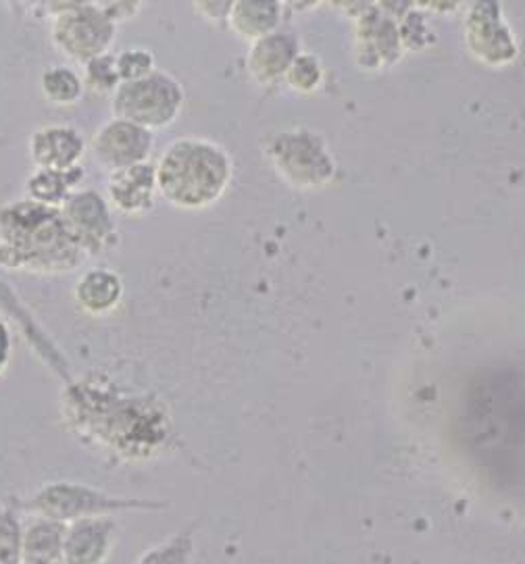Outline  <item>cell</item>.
<instances>
[{"instance_id": "obj_9", "label": "cell", "mask_w": 525, "mask_h": 564, "mask_svg": "<svg viewBox=\"0 0 525 564\" xmlns=\"http://www.w3.org/2000/svg\"><path fill=\"white\" fill-rule=\"evenodd\" d=\"M469 51L488 65H505L517 55V44L501 18L499 2H475L465 21Z\"/></svg>"}, {"instance_id": "obj_23", "label": "cell", "mask_w": 525, "mask_h": 564, "mask_svg": "<svg viewBox=\"0 0 525 564\" xmlns=\"http://www.w3.org/2000/svg\"><path fill=\"white\" fill-rule=\"evenodd\" d=\"M23 523L11 508H0V564H21Z\"/></svg>"}, {"instance_id": "obj_24", "label": "cell", "mask_w": 525, "mask_h": 564, "mask_svg": "<svg viewBox=\"0 0 525 564\" xmlns=\"http://www.w3.org/2000/svg\"><path fill=\"white\" fill-rule=\"evenodd\" d=\"M115 67H117V76L121 79V84L142 79V77L157 72L154 55L150 53L149 48H142V46H131V48H124L121 53H117Z\"/></svg>"}, {"instance_id": "obj_27", "label": "cell", "mask_w": 525, "mask_h": 564, "mask_svg": "<svg viewBox=\"0 0 525 564\" xmlns=\"http://www.w3.org/2000/svg\"><path fill=\"white\" fill-rule=\"evenodd\" d=\"M11 358H13V336H11L9 323L0 317V377L9 369Z\"/></svg>"}, {"instance_id": "obj_25", "label": "cell", "mask_w": 525, "mask_h": 564, "mask_svg": "<svg viewBox=\"0 0 525 564\" xmlns=\"http://www.w3.org/2000/svg\"><path fill=\"white\" fill-rule=\"evenodd\" d=\"M96 2H98V7L103 9V13H105L115 25L133 20V18L144 9V2H136V0H96Z\"/></svg>"}, {"instance_id": "obj_12", "label": "cell", "mask_w": 525, "mask_h": 564, "mask_svg": "<svg viewBox=\"0 0 525 564\" xmlns=\"http://www.w3.org/2000/svg\"><path fill=\"white\" fill-rule=\"evenodd\" d=\"M113 517L84 519L65 525L63 561L65 564H107L115 547Z\"/></svg>"}, {"instance_id": "obj_8", "label": "cell", "mask_w": 525, "mask_h": 564, "mask_svg": "<svg viewBox=\"0 0 525 564\" xmlns=\"http://www.w3.org/2000/svg\"><path fill=\"white\" fill-rule=\"evenodd\" d=\"M152 149L154 133L119 117H111L105 123H100L90 140L94 161L107 173L147 163L150 161Z\"/></svg>"}, {"instance_id": "obj_4", "label": "cell", "mask_w": 525, "mask_h": 564, "mask_svg": "<svg viewBox=\"0 0 525 564\" xmlns=\"http://www.w3.org/2000/svg\"><path fill=\"white\" fill-rule=\"evenodd\" d=\"M44 9L53 18L51 42L58 55L86 65L111 53L117 25L103 13L96 0L49 2Z\"/></svg>"}, {"instance_id": "obj_17", "label": "cell", "mask_w": 525, "mask_h": 564, "mask_svg": "<svg viewBox=\"0 0 525 564\" xmlns=\"http://www.w3.org/2000/svg\"><path fill=\"white\" fill-rule=\"evenodd\" d=\"M63 538L65 525L44 517H32V521L23 525L21 564H65Z\"/></svg>"}, {"instance_id": "obj_18", "label": "cell", "mask_w": 525, "mask_h": 564, "mask_svg": "<svg viewBox=\"0 0 525 564\" xmlns=\"http://www.w3.org/2000/svg\"><path fill=\"white\" fill-rule=\"evenodd\" d=\"M367 55H374L372 63H390L398 57V30L386 15L367 13L358 32Z\"/></svg>"}, {"instance_id": "obj_10", "label": "cell", "mask_w": 525, "mask_h": 564, "mask_svg": "<svg viewBox=\"0 0 525 564\" xmlns=\"http://www.w3.org/2000/svg\"><path fill=\"white\" fill-rule=\"evenodd\" d=\"M159 198L154 163H140L115 171L107 177V200L115 213L140 217L150 213Z\"/></svg>"}, {"instance_id": "obj_3", "label": "cell", "mask_w": 525, "mask_h": 564, "mask_svg": "<svg viewBox=\"0 0 525 564\" xmlns=\"http://www.w3.org/2000/svg\"><path fill=\"white\" fill-rule=\"evenodd\" d=\"M169 505L154 498L115 496L105 489L93 488L79 481H53L38 488L25 502L23 510L32 517H44L61 525L84 519L117 517L126 512H159Z\"/></svg>"}, {"instance_id": "obj_14", "label": "cell", "mask_w": 525, "mask_h": 564, "mask_svg": "<svg viewBox=\"0 0 525 564\" xmlns=\"http://www.w3.org/2000/svg\"><path fill=\"white\" fill-rule=\"evenodd\" d=\"M77 308L90 317L113 315L124 301V280L105 267L86 269L74 285Z\"/></svg>"}, {"instance_id": "obj_7", "label": "cell", "mask_w": 525, "mask_h": 564, "mask_svg": "<svg viewBox=\"0 0 525 564\" xmlns=\"http://www.w3.org/2000/svg\"><path fill=\"white\" fill-rule=\"evenodd\" d=\"M107 196L96 189H77L61 207L75 242L86 257H100L117 242V224Z\"/></svg>"}, {"instance_id": "obj_19", "label": "cell", "mask_w": 525, "mask_h": 564, "mask_svg": "<svg viewBox=\"0 0 525 564\" xmlns=\"http://www.w3.org/2000/svg\"><path fill=\"white\" fill-rule=\"evenodd\" d=\"M84 79L67 65H53L40 76V93L55 107H72L84 95Z\"/></svg>"}, {"instance_id": "obj_6", "label": "cell", "mask_w": 525, "mask_h": 564, "mask_svg": "<svg viewBox=\"0 0 525 564\" xmlns=\"http://www.w3.org/2000/svg\"><path fill=\"white\" fill-rule=\"evenodd\" d=\"M265 152L274 170L292 188H321L336 173V161L323 138L304 128L274 133Z\"/></svg>"}, {"instance_id": "obj_21", "label": "cell", "mask_w": 525, "mask_h": 564, "mask_svg": "<svg viewBox=\"0 0 525 564\" xmlns=\"http://www.w3.org/2000/svg\"><path fill=\"white\" fill-rule=\"evenodd\" d=\"M84 88H88L94 95L113 96V93L119 88L121 79L117 76L115 67V55H105V57L94 58L90 63L84 65Z\"/></svg>"}, {"instance_id": "obj_2", "label": "cell", "mask_w": 525, "mask_h": 564, "mask_svg": "<svg viewBox=\"0 0 525 564\" xmlns=\"http://www.w3.org/2000/svg\"><path fill=\"white\" fill-rule=\"evenodd\" d=\"M154 167L159 198L180 210H205L217 205L234 173L229 152L196 135L169 142Z\"/></svg>"}, {"instance_id": "obj_13", "label": "cell", "mask_w": 525, "mask_h": 564, "mask_svg": "<svg viewBox=\"0 0 525 564\" xmlns=\"http://www.w3.org/2000/svg\"><path fill=\"white\" fill-rule=\"evenodd\" d=\"M300 55V42L290 32H274L269 36L253 42L248 57H246V69L250 77L261 84L271 86L286 79L292 63Z\"/></svg>"}, {"instance_id": "obj_15", "label": "cell", "mask_w": 525, "mask_h": 564, "mask_svg": "<svg viewBox=\"0 0 525 564\" xmlns=\"http://www.w3.org/2000/svg\"><path fill=\"white\" fill-rule=\"evenodd\" d=\"M281 4L274 0H240L232 4L227 23L236 36L257 42L262 36L278 32Z\"/></svg>"}, {"instance_id": "obj_11", "label": "cell", "mask_w": 525, "mask_h": 564, "mask_svg": "<svg viewBox=\"0 0 525 564\" xmlns=\"http://www.w3.org/2000/svg\"><path fill=\"white\" fill-rule=\"evenodd\" d=\"M86 138L74 126H42L30 135L28 152L36 170H75L86 154Z\"/></svg>"}, {"instance_id": "obj_26", "label": "cell", "mask_w": 525, "mask_h": 564, "mask_svg": "<svg viewBox=\"0 0 525 564\" xmlns=\"http://www.w3.org/2000/svg\"><path fill=\"white\" fill-rule=\"evenodd\" d=\"M232 4L234 2H194V11L201 13V18H205L208 21L227 20L229 18V11H232Z\"/></svg>"}, {"instance_id": "obj_20", "label": "cell", "mask_w": 525, "mask_h": 564, "mask_svg": "<svg viewBox=\"0 0 525 564\" xmlns=\"http://www.w3.org/2000/svg\"><path fill=\"white\" fill-rule=\"evenodd\" d=\"M194 531L196 527L175 531L168 540L152 545L140 554L136 564H192L194 558Z\"/></svg>"}, {"instance_id": "obj_22", "label": "cell", "mask_w": 525, "mask_h": 564, "mask_svg": "<svg viewBox=\"0 0 525 564\" xmlns=\"http://www.w3.org/2000/svg\"><path fill=\"white\" fill-rule=\"evenodd\" d=\"M286 84L299 95H313L323 84L321 61L311 53H300L286 74Z\"/></svg>"}, {"instance_id": "obj_5", "label": "cell", "mask_w": 525, "mask_h": 564, "mask_svg": "<svg viewBox=\"0 0 525 564\" xmlns=\"http://www.w3.org/2000/svg\"><path fill=\"white\" fill-rule=\"evenodd\" d=\"M186 93L182 82L169 72L124 82L111 96L113 117L131 121L149 132H159L173 126L184 109Z\"/></svg>"}, {"instance_id": "obj_1", "label": "cell", "mask_w": 525, "mask_h": 564, "mask_svg": "<svg viewBox=\"0 0 525 564\" xmlns=\"http://www.w3.org/2000/svg\"><path fill=\"white\" fill-rule=\"evenodd\" d=\"M88 257L75 242L61 208L21 198L0 208V267L21 273H72Z\"/></svg>"}, {"instance_id": "obj_16", "label": "cell", "mask_w": 525, "mask_h": 564, "mask_svg": "<svg viewBox=\"0 0 525 564\" xmlns=\"http://www.w3.org/2000/svg\"><path fill=\"white\" fill-rule=\"evenodd\" d=\"M86 171L79 165L75 170H34V173L25 180V198L34 200L44 207L61 208L67 198L79 189L84 182Z\"/></svg>"}]
</instances>
